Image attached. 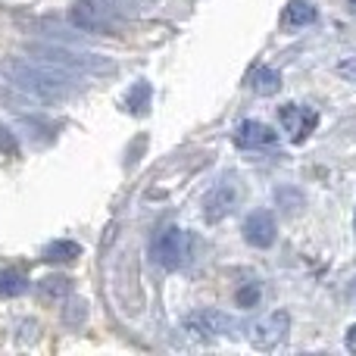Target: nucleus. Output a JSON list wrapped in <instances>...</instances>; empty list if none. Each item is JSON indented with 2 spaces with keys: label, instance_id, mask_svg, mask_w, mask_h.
<instances>
[{
  "label": "nucleus",
  "instance_id": "nucleus-19",
  "mask_svg": "<svg viewBox=\"0 0 356 356\" xmlns=\"http://www.w3.org/2000/svg\"><path fill=\"white\" fill-rule=\"evenodd\" d=\"M104 3L113 6V10H119L122 16H129V13H138V10H141L144 0H104Z\"/></svg>",
  "mask_w": 356,
  "mask_h": 356
},
{
  "label": "nucleus",
  "instance_id": "nucleus-16",
  "mask_svg": "<svg viewBox=\"0 0 356 356\" xmlns=\"http://www.w3.org/2000/svg\"><path fill=\"white\" fill-rule=\"evenodd\" d=\"M29 291V278L16 269H0V297L13 300V297H22Z\"/></svg>",
  "mask_w": 356,
  "mask_h": 356
},
{
  "label": "nucleus",
  "instance_id": "nucleus-10",
  "mask_svg": "<svg viewBox=\"0 0 356 356\" xmlns=\"http://www.w3.org/2000/svg\"><path fill=\"white\" fill-rule=\"evenodd\" d=\"M278 135L259 119H244V122L234 129V147L241 150H263V147H275Z\"/></svg>",
  "mask_w": 356,
  "mask_h": 356
},
{
  "label": "nucleus",
  "instance_id": "nucleus-5",
  "mask_svg": "<svg viewBox=\"0 0 356 356\" xmlns=\"http://www.w3.org/2000/svg\"><path fill=\"white\" fill-rule=\"evenodd\" d=\"M288 332H291V313L288 309H272V313L259 316L257 322L250 325L247 338L257 350H275L288 341Z\"/></svg>",
  "mask_w": 356,
  "mask_h": 356
},
{
  "label": "nucleus",
  "instance_id": "nucleus-14",
  "mask_svg": "<svg viewBox=\"0 0 356 356\" xmlns=\"http://www.w3.org/2000/svg\"><path fill=\"white\" fill-rule=\"evenodd\" d=\"M150 97H154V88L147 81H135L129 88V94H125V110L135 113V116H144L150 110Z\"/></svg>",
  "mask_w": 356,
  "mask_h": 356
},
{
  "label": "nucleus",
  "instance_id": "nucleus-23",
  "mask_svg": "<svg viewBox=\"0 0 356 356\" xmlns=\"http://www.w3.org/2000/svg\"><path fill=\"white\" fill-rule=\"evenodd\" d=\"M353 232H356V213H353Z\"/></svg>",
  "mask_w": 356,
  "mask_h": 356
},
{
  "label": "nucleus",
  "instance_id": "nucleus-6",
  "mask_svg": "<svg viewBox=\"0 0 356 356\" xmlns=\"http://www.w3.org/2000/svg\"><path fill=\"white\" fill-rule=\"evenodd\" d=\"M181 328L197 341H216V338H225L228 332L234 328L232 316L219 313V309H194L181 319Z\"/></svg>",
  "mask_w": 356,
  "mask_h": 356
},
{
  "label": "nucleus",
  "instance_id": "nucleus-1",
  "mask_svg": "<svg viewBox=\"0 0 356 356\" xmlns=\"http://www.w3.org/2000/svg\"><path fill=\"white\" fill-rule=\"evenodd\" d=\"M0 72L13 88H19L22 94L41 100V104H69L81 91L75 72L35 60V56H6L0 63Z\"/></svg>",
  "mask_w": 356,
  "mask_h": 356
},
{
  "label": "nucleus",
  "instance_id": "nucleus-11",
  "mask_svg": "<svg viewBox=\"0 0 356 356\" xmlns=\"http://www.w3.org/2000/svg\"><path fill=\"white\" fill-rule=\"evenodd\" d=\"M35 294L47 303H60L63 297L72 294V282H69V275H47L35 284Z\"/></svg>",
  "mask_w": 356,
  "mask_h": 356
},
{
  "label": "nucleus",
  "instance_id": "nucleus-8",
  "mask_svg": "<svg viewBox=\"0 0 356 356\" xmlns=\"http://www.w3.org/2000/svg\"><path fill=\"white\" fill-rule=\"evenodd\" d=\"M238 200H241L238 184L219 181L207 197H203V216H207V222H222L225 216H232L234 207H238Z\"/></svg>",
  "mask_w": 356,
  "mask_h": 356
},
{
  "label": "nucleus",
  "instance_id": "nucleus-13",
  "mask_svg": "<svg viewBox=\"0 0 356 356\" xmlns=\"http://www.w3.org/2000/svg\"><path fill=\"white\" fill-rule=\"evenodd\" d=\"M316 16H319V13H316L313 3H307V0H291V3L284 6V13H282V22L300 29V25L316 22Z\"/></svg>",
  "mask_w": 356,
  "mask_h": 356
},
{
  "label": "nucleus",
  "instance_id": "nucleus-21",
  "mask_svg": "<svg viewBox=\"0 0 356 356\" xmlns=\"http://www.w3.org/2000/svg\"><path fill=\"white\" fill-rule=\"evenodd\" d=\"M347 350L356 353V322H353L350 328H347Z\"/></svg>",
  "mask_w": 356,
  "mask_h": 356
},
{
  "label": "nucleus",
  "instance_id": "nucleus-20",
  "mask_svg": "<svg viewBox=\"0 0 356 356\" xmlns=\"http://www.w3.org/2000/svg\"><path fill=\"white\" fill-rule=\"evenodd\" d=\"M338 75H344L347 81H353L356 85V56H347V60L338 63Z\"/></svg>",
  "mask_w": 356,
  "mask_h": 356
},
{
  "label": "nucleus",
  "instance_id": "nucleus-4",
  "mask_svg": "<svg viewBox=\"0 0 356 356\" xmlns=\"http://www.w3.org/2000/svg\"><path fill=\"white\" fill-rule=\"evenodd\" d=\"M150 257H154L156 266L175 272V269H181V266H188L191 257H194V238H191V232H184V228H175V225L163 228L154 238Z\"/></svg>",
  "mask_w": 356,
  "mask_h": 356
},
{
  "label": "nucleus",
  "instance_id": "nucleus-3",
  "mask_svg": "<svg viewBox=\"0 0 356 356\" xmlns=\"http://www.w3.org/2000/svg\"><path fill=\"white\" fill-rule=\"evenodd\" d=\"M69 22L79 31H91V35H106L119 38L125 29V16L113 6H106L104 0H75L69 10Z\"/></svg>",
  "mask_w": 356,
  "mask_h": 356
},
{
  "label": "nucleus",
  "instance_id": "nucleus-15",
  "mask_svg": "<svg viewBox=\"0 0 356 356\" xmlns=\"http://www.w3.org/2000/svg\"><path fill=\"white\" fill-rule=\"evenodd\" d=\"M81 257V247L75 244V241H50L47 247H44V259L47 263H72V259Z\"/></svg>",
  "mask_w": 356,
  "mask_h": 356
},
{
  "label": "nucleus",
  "instance_id": "nucleus-9",
  "mask_svg": "<svg viewBox=\"0 0 356 356\" xmlns=\"http://www.w3.org/2000/svg\"><path fill=\"white\" fill-rule=\"evenodd\" d=\"M275 238H278V225H275V216H272L269 209H253V213L244 219V241L250 247L266 250V247L275 244Z\"/></svg>",
  "mask_w": 356,
  "mask_h": 356
},
{
  "label": "nucleus",
  "instance_id": "nucleus-18",
  "mask_svg": "<svg viewBox=\"0 0 356 356\" xmlns=\"http://www.w3.org/2000/svg\"><path fill=\"white\" fill-rule=\"evenodd\" d=\"M0 154L3 156H19V141L3 122H0Z\"/></svg>",
  "mask_w": 356,
  "mask_h": 356
},
{
  "label": "nucleus",
  "instance_id": "nucleus-2",
  "mask_svg": "<svg viewBox=\"0 0 356 356\" xmlns=\"http://www.w3.org/2000/svg\"><path fill=\"white\" fill-rule=\"evenodd\" d=\"M29 56L44 63H54L60 69H69L75 75H113L116 72V63L110 56H100L91 54V50H75L69 44H29Z\"/></svg>",
  "mask_w": 356,
  "mask_h": 356
},
{
  "label": "nucleus",
  "instance_id": "nucleus-12",
  "mask_svg": "<svg viewBox=\"0 0 356 356\" xmlns=\"http://www.w3.org/2000/svg\"><path fill=\"white\" fill-rule=\"evenodd\" d=\"M250 88L259 94V97H272V94L282 91V72H278V69H272V66H259V69H253V75H250Z\"/></svg>",
  "mask_w": 356,
  "mask_h": 356
},
{
  "label": "nucleus",
  "instance_id": "nucleus-17",
  "mask_svg": "<svg viewBox=\"0 0 356 356\" xmlns=\"http://www.w3.org/2000/svg\"><path fill=\"white\" fill-rule=\"evenodd\" d=\"M259 297H263V288H259L257 282H247L244 288H238V294H234V300H238V307L250 309V307H257V303H259Z\"/></svg>",
  "mask_w": 356,
  "mask_h": 356
},
{
  "label": "nucleus",
  "instance_id": "nucleus-7",
  "mask_svg": "<svg viewBox=\"0 0 356 356\" xmlns=\"http://www.w3.org/2000/svg\"><path fill=\"white\" fill-rule=\"evenodd\" d=\"M278 119H282L284 131L291 135L294 144H303L313 135L316 125H319V113H316L313 106H300V104H284L282 110H278Z\"/></svg>",
  "mask_w": 356,
  "mask_h": 356
},
{
  "label": "nucleus",
  "instance_id": "nucleus-22",
  "mask_svg": "<svg viewBox=\"0 0 356 356\" xmlns=\"http://www.w3.org/2000/svg\"><path fill=\"white\" fill-rule=\"evenodd\" d=\"M350 10H353V13H356V0H350Z\"/></svg>",
  "mask_w": 356,
  "mask_h": 356
}]
</instances>
